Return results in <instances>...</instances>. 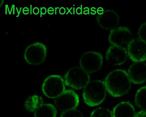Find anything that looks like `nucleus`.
I'll return each instance as SVG.
<instances>
[{"instance_id": "1", "label": "nucleus", "mask_w": 146, "mask_h": 117, "mask_svg": "<svg viewBox=\"0 0 146 117\" xmlns=\"http://www.w3.org/2000/svg\"><path fill=\"white\" fill-rule=\"evenodd\" d=\"M131 82L127 72L122 69L111 72L104 80L107 92L114 97H121L126 94L131 88Z\"/></svg>"}, {"instance_id": "2", "label": "nucleus", "mask_w": 146, "mask_h": 117, "mask_svg": "<svg viewBox=\"0 0 146 117\" xmlns=\"http://www.w3.org/2000/svg\"><path fill=\"white\" fill-rule=\"evenodd\" d=\"M107 90L104 82L101 80L90 81L84 88L82 97L86 104L95 107L105 100Z\"/></svg>"}, {"instance_id": "3", "label": "nucleus", "mask_w": 146, "mask_h": 117, "mask_svg": "<svg viewBox=\"0 0 146 117\" xmlns=\"http://www.w3.org/2000/svg\"><path fill=\"white\" fill-rule=\"evenodd\" d=\"M89 74L80 67H74L68 71L64 76L65 85L76 90H81L90 82Z\"/></svg>"}, {"instance_id": "4", "label": "nucleus", "mask_w": 146, "mask_h": 117, "mask_svg": "<svg viewBox=\"0 0 146 117\" xmlns=\"http://www.w3.org/2000/svg\"><path fill=\"white\" fill-rule=\"evenodd\" d=\"M42 89L46 97L56 98L65 90L64 80L60 75H50L44 80Z\"/></svg>"}, {"instance_id": "5", "label": "nucleus", "mask_w": 146, "mask_h": 117, "mask_svg": "<svg viewBox=\"0 0 146 117\" xmlns=\"http://www.w3.org/2000/svg\"><path fill=\"white\" fill-rule=\"evenodd\" d=\"M47 55L46 46L42 43L36 42L30 45L24 52V59L27 63L38 65L45 60Z\"/></svg>"}, {"instance_id": "6", "label": "nucleus", "mask_w": 146, "mask_h": 117, "mask_svg": "<svg viewBox=\"0 0 146 117\" xmlns=\"http://www.w3.org/2000/svg\"><path fill=\"white\" fill-rule=\"evenodd\" d=\"M103 63L102 55L97 51H88L82 55L80 61L81 68L88 73H93L101 69Z\"/></svg>"}, {"instance_id": "7", "label": "nucleus", "mask_w": 146, "mask_h": 117, "mask_svg": "<svg viewBox=\"0 0 146 117\" xmlns=\"http://www.w3.org/2000/svg\"><path fill=\"white\" fill-rule=\"evenodd\" d=\"M79 102V95L72 90H65L54 99L55 105L62 112L76 109Z\"/></svg>"}, {"instance_id": "8", "label": "nucleus", "mask_w": 146, "mask_h": 117, "mask_svg": "<svg viewBox=\"0 0 146 117\" xmlns=\"http://www.w3.org/2000/svg\"><path fill=\"white\" fill-rule=\"evenodd\" d=\"M128 57L134 62L146 61V43L139 38L132 39L127 44Z\"/></svg>"}, {"instance_id": "9", "label": "nucleus", "mask_w": 146, "mask_h": 117, "mask_svg": "<svg viewBox=\"0 0 146 117\" xmlns=\"http://www.w3.org/2000/svg\"><path fill=\"white\" fill-rule=\"evenodd\" d=\"M127 50L122 46L111 45L108 48L106 53L107 62L113 66H119L127 60Z\"/></svg>"}, {"instance_id": "10", "label": "nucleus", "mask_w": 146, "mask_h": 117, "mask_svg": "<svg viewBox=\"0 0 146 117\" xmlns=\"http://www.w3.org/2000/svg\"><path fill=\"white\" fill-rule=\"evenodd\" d=\"M132 37V34L128 28L120 26L111 30L108 39L111 45L122 46L128 44Z\"/></svg>"}, {"instance_id": "11", "label": "nucleus", "mask_w": 146, "mask_h": 117, "mask_svg": "<svg viewBox=\"0 0 146 117\" xmlns=\"http://www.w3.org/2000/svg\"><path fill=\"white\" fill-rule=\"evenodd\" d=\"M96 20L99 25L103 29L113 30L117 28L119 23V17L115 11L107 9L97 15Z\"/></svg>"}, {"instance_id": "12", "label": "nucleus", "mask_w": 146, "mask_h": 117, "mask_svg": "<svg viewBox=\"0 0 146 117\" xmlns=\"http://www.w3.org/2000/svg\"><path fill=\"white\" fill-rule=\"evenodd\" d=\"M128 75L131 82L142 84L146 82V63L134 62L128 69Z\"/></svg>"}, {"instance_id": "13", "label": "nucleus", "mask_w": 146, "mask_h": 117, "mask_svg": "<svg viewBox=\"0 0 146 117\" xmlns=\"http://www.w3.org/2000/svg\"><path fill=\"white\" fill-rule=\"evenodd\" d=\"M113 117H135V108L129 101L119 103L113 108Z\"/></svg>"}, {"instance_id": "14", "label": "nucleus", "mask_w": 146, "mask_h": 117, "mask_svg": "<svg viewBox=\"0 0 146 117\" xmlns=\"http://www.w3.org/2000/svg\"><path fill=\"white\" fill-rule=\"evenodd\" d=\"M44 104L42 97L34 94L28 97L24 103V107L28 111L35 113L40 106Z\"/></svg>"}, {"instance_id": "15", "label": "nucleus", "mask_w": 146, "mask_h": 117, "mask_svg": "<svg viewBox=\"0 0 146 117\" xmlns=\"http://www.w3.org/2000/svg\"><path fill=\"white\" fill-rule=\"evenodd\" d=\"M56 109L49 103L44 104L34 113L35 117H56Z\"/></svg>"}, {"instance_id": "16", "label": "nucleus", "mask_w": 146, "mask_h": 117, "mask_svg": "<svg viewBox=\"0 0 146 117\" xmlns=\"http://www.w3.org/2000/svg\"><path fill=\"white\" fill-rule=\"evenodd\" d=\"M135 103L142 111H146V86L137 90L135 95Z\"/></svg>"}, {"instance_id": "17", "label": "nucleus", "mask_w": 146, "mask_h": 117, "mask_svg": "<svg viewBox=\"0 0 146 117\" xmlns=\"http://www.w3.org/2000/svg\"><path fill=\"white\" fill-rule=\"evenodd\" d=\"M90 117H113V112L104 107H99L93 110Z\"/></svg>"}, {"instance_id": "18", "label": "nucleus", "mask_w": 146, "mask_h": 117, "mask_svg": "<svg viewBox=\"0 0 146 117\" xmlns=\"http://www.w3.org/2000/svg\"><path fill=\"white\" fill-rule=\"evenodd\" d=\"M60 117H84L82 112L77 110H69L67 111L63 112L61 114Z\"/></svg>"}, {"instance_id": "19", "label": "nucleus", "mask_w": 146, "mask_h": 117, "mask_svg": "<svg viewBox=\"0 0 146 117\" xmlns=\"http://www.w3.org/2000/svg\"><path fill=\"white\" fill-rule=\"evenodd\" d=\"M139 38L146 43V22L141 25L138 32Z\"/></svg>"}, {"instance_id": "20", "label": "nucleus", "mask_w": 146, "mask_h": 117, "mask_svg": "<svg viewBox=\"0 0 146 117\" xmlns=\"http://www.w3.org/2000/svg\"><path fill=\"white\" fill-rule=\"evenodd\" d=\"M135 117H146V111H140L136 114Z\"/></svg>"}, {"instance_id": "21", "label": "nucleus", "mask_w": 146, "mask_h": 117, "mask_svg": "<svg viewBox=\"0 0 146 117\" xmlns=\"http://www.w3.org/2000/svg\"><path fill=\"white\" fill-rule=\"evenodd\" d=\"M33 13H35V15H37L39 13V9L37 7H35L33 9Z\"/></svg>"}, {"instance_id": "22", "label": "nucleus", "mask_w": 146, "mask_h": 117, "mask_svg": "<svg viewBox=\"0 0 146 117\" xmlns=\"http://www.w3.org/2000/svg\"><path fill=\"white\" fill-rule=\"evenodd\" d=\"M46 8L42 7V9H41V13H42V15L46 14Z\"/></svg>"}, {"instance_id": "23", "label": "nucleus", "mask_w": 146, "mask_h": 117, "mask_svg": "<svg viewBox=\"0 0 146 117\" xmlns=\"http://www.w3.org/2000/svg\"><path fill=\"white\" fill-rule=\"evenodd\" d=\"M53 11H54V10H53L52 8H49V9H48V13H49L50 15H52L53 13Z\"/></svg>"}, {"instance_id": "24", "label": "nucleus", "mask_w": 146, "mask_h": 117, "mask_svg": "<svg viewBox=\"0 0 146 117\" xmlns=\"http://www.w3.org/2000/svg\"><path fill=\"white\" fill-rule=\"evenodd\" d=\"M60 13L61 14H62V15H63L65 13V9L64 8H61L60 9Z\"/></svg>"}, {"instance_id": "25", "label": "nucleus", "mask_w": 146, "mask_h": 117, "mask_svg": "<svg viewBox=\"0 0 146 117\" xmlns=\"http://www.w3.org/2000/svg\"><path fill=\"white\" fill-rule=\"evenodd\" d=\"M80 12H81V11H80V8H78V9H77V13H78L80 14Z\"/></svg>"}]
</instances>
